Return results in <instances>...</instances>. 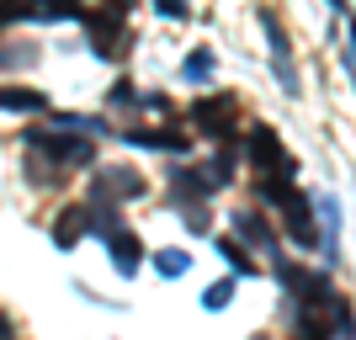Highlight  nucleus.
Listing matches in <instances>:
<instances>
[{"label":"nucleus","mask_w":356,"mask_h":340,"mask_svg":"<svg viewBox=\"0 0 356 340\" xmlns=\"http://www.w3.org/2000/svg\"><path fill=\"white\" fill-rule=\"evenodd\" d=\"M245 154H250V165L261 170V176H282V181H293V170H298L293 154H287L282 138H277V128H266V122L245 133Z\"/></svg>","instance_id":"nucleus-1"},{"label":"nucleus","mask_w":356,"mask_h":340,"mask_svg":"<svg viewBox=\"0 0 356 340\" xmlns=\"http://www.w3.org/2000/svg\"><path fill=\"white\" fill-rule=\"evenodd\" d=\"M27 149H43L54 165H90V160H96L90 138H80V133H48V128H27Z\"/></svg>","instance_id":"nucleus-2"},{"label":"nucleus","mask_w":356,"mask_h":340,"mask_svg":"<svg viewBox=\"0 0 356 340\" xmlns=\"http://www.w3.org/2000/svg\"><path fill=\"white\" fill-rule=\"evenodd\" d=\"M261 27H266L271 64H277V80H282V90H287V96H298V70H293V59H287V32H282V22H277L271 11H261Z\"/></svg>","instance_id":"nucleus-3"},{"label":"nucleus","mask_w":356,"mask_h":340,"mask_svg":"<svg viewBox=\"0 0 356 340\" xmlns=\"http://www.w3.org/2000/svg\"><path fill=\"white\" fill-rule=\"evenodd\" d=\"M282 229L298 239V245H319V229H314V213H309V197L298 192H287V202H282Z\"/></svg>","instance_id":"nucleus-4"},{"label":"nucleus","mask_w":356,"mask_h":340,"mask_svg":"<svg viewBox=\"0 0 356 340\" xmlns=\"http://www.w3.org/2000/svg\"><path fill=\"white\" fill-rule=\"evenodd\" d=\"M192 118L208 128L213 138H229V128H234V96H213V102H197Z\"/></svg>","instance_id":"nucleus-5"},{"label":"nucleus","mask_w":356,"mask_h":340,"mask_svg":"<svg viewBox=\"0 0 356 340\" xmlns=\"http://www.w3.org/2000/svg\"><path fill=\"white\" fill-rule=\"evenodd\" d=\"M86 234H90V207H64L59 223H54V245L70 250L74 239H86Z\"/></svg>","instance_id":"nucleus-6"},{"label":"nucleus","mask_w":356,"mask_h":340,"mask_svg":"<svg viewBox=\"0 0 356 340\" xmlns=\"http://www.w3.org/2000/svg\"><path fill=\"white\" fill-rule=\"evenodd\" d=\"M106 250H112V266L122 271V277H128V271H138V239L128 234V229H112V234H106Z\"/></svg>","instance_id":"nucleus-7"},{"label":"nucleus","mask_w":356,"mask_h":340,"mask_svg":"<svg viewBox=\"0 0 356 340\" xmlns=\"http://www.w3.org/2000/svg\"><path fill=\"white\" fill-rule=\"evenodd\" d=\"M234 229H239V234H245V239H255V245H261V250H277V234H271V229H266V223H261V213H234Z\"/></svg>","instance_id":"nucleus-8"},{"label":"nucleus","mask_w":356,"mask_h":340,"mask_svg":"<svg viewBox=\"0 0 356 340\" xmlns=\"http://www.w3.org/2000/svg\"><path fill=\"white\" fill-rule=\"evenodd\" d=\"M48 96L43 90H6L0 86V112H43Z\"/></svg>","instance_id":"nucleus-9"},{"label":"nucleus","mask_w":356,"mask_h":340,"mask_svg":"<svg viewBox=\"0 0 356 340\" xmlns=\"http://www.w3.org/2000/svg\"><path fill=\"white\" fill-rule=\"evenodd\" d=\"M154 271H160V277H186V271H192V255L186 250H154Z\"/></svg>","instance_id":"nucleus-10"},{"label":"nucleus","mask_w":356,"mask_h":340,"mask_svg":"<svg viewBox=\"0 0 356 340\" xmlns=\"http://www.w3.org/2000/svg\"><path fill=\"white\" fill-rule=\"evenodd\" d=\"M118 133H122V128H118ZM122 138H128V144H144V149H176V154L186 149L181 133H122Z\"/></svg>","instance_id":"nucleus-11"},{"label":"nucleus","mask_w":356,"mask_h":340,"mask_svg":"<svg viewBox=\"0 0 356 340\" xmlns=\"http://www.w3.org/2000/svg\"><path fill=\"white\" fill-rule=\"evenodd\" d=\"M181 74H186V80H208V74H213V54H208V48H197L192 59L181 64Z\"/></svg>","instance_id":"nucleus-12"},{"label":"nucleus","mask_w":356,"mask_h":340,"mask_svg":"<svg viewBox=\"0 0 356 340\" xmlns=\"http://www.w3.org/2000/svg\"><path fill=\"white\" fill-rule=\"evenodd\" d=\"M218 255H229V266H234V271H245V277H255V261H250V255H245V250H239L234 239H218Z\"/></svg>","instance_id":"nucleus-13"},{"label":"nucleus","mask_w":356,"mask_h":340,"mask_svg":"<svg viewBox=\"0 0 356 340\" xmlns=\"http://www.w3.org/2000/svg\"><path fill=\"white\" fill-rule=\"evenodd\" d=\"M229 298H234V282H213L208 293H202V303L208 309H229Z\"/></svg>","instance_id":"nucleus-14"},{"label":"nucleus","mask_w":356,"mask_h":340,"mask_svg":"<svg viewBox=\"0 0 356 340\" xmlns=\"http://www.w3.org/2000/svg\"><path fill=\"white\" fill-rule=\"evenodd\" d=\"M154 11L170 16V22H181V16H186V0H154Z\"/></svg>","instance_id":"nucleus-15"},{"label":"nucleus","mask_w":356,"mask_h":340,"mask_svg":"<svg viewBox=\"0 0 356 340\" xmlns=\"http://www.w3.org/2000/svg\"><path fill=\"white\" fill-rule=\"evenodd\" d=\"M6 22H11V0H0V27H6Z\"/></svg>","instance_id":"nucleus-16"},{"label":"nucleus","mask_w":356,"mask_h":340,"mask_svg":"<svg viewBox=\"0 0 356 340\" xmlns=\"http://www.w3.org/2000/svg\"><path fill=\"white\" fill-rule=\"evenodd\" d=\"M330 6H335V16H346V11H351V6H346V0H330Z\"/></svg>","instance_id":"nucleus-17"},{"label":"nucleus","mask_w":356,"mask_h":340,"mask_svg":"<svg viewBox=\"0 0 356 340\" xmlns=\"http://www.w3.org/2000/svg\"><path fill=\"white\" fill-rule=\"evenodd\" d=\"M0 340H11V325H6V319H0Z\"/></svg>","instance_id":"nucleus-18"}]
</instances>
